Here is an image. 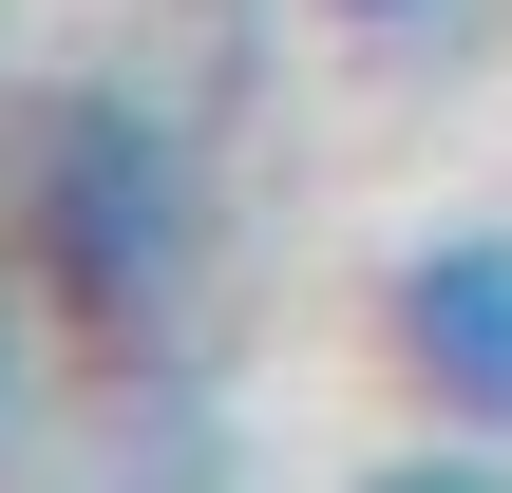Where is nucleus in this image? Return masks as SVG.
Listing matches in <instances>:
<instances>
[{"instance_id":"1","label":"nucleus","mask_w":512,"mask_h":493,"mask_svg":"<svg viewBox=\"0 0 512 493\" xmlns=\"http://www.w3.org/2000/svg\"><path fill=\"white\" fill-rule=\"evenodd\" d=\"M0 190H19L38 304H57V342H95V380L114 361H190L209 266H228V190H209V133H190L171 76H57L19 114Z\"/></svg>"},{"instance_id":"2","label":"nucleus","mask_w":512,"mask_h":493,"mask_svg":"<svg viewBox=\"0 0 512 493\" xmlns=\"http://www.w3.org/2000/svg\"><path fill=\"white\" fill-rule=\"evenodd\" d=\"M399 361H418V399H437L456 437L512 456V228H437V247H399Z\"/></svg>"},{"instance_id":"3","label":"nucleus","mask_w":512,"mask_h":493,"mask_svg":"<svg viewBox=\"0 0 512 493\" xmlns=\"http://www.w3.org/2000/svg\"><path fill=\"white\" fill-rule=\"evenodd\" d=\"M38 323L57 304H38V247H19V190H0V437L38 418Z\"/></svg>"},{"instance_id":"4","label":"nucleus","mask_w":512,"mask_h":493,"mask_svg":"<svg viewBox=\"0 0 512 493\" xmlns=\"http://www.w3.org/2000/svg\"><path fill=\"white\" fill-rule=\"evenodd\" d=\"M323 19H361V38H456L475 0H323Z\"/></svg>"}]
</instances>
